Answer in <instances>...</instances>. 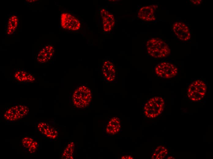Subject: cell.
Masks as SVG:
<instances>
[{
	"instance_id": "1",
	"label": "cell",
	"mask_w": 213,
	"mask_h": 159,
	"mask_svg": "<svg viewBox=\"0 0 213 159\" xmlns=\"http://www.w3.org/2000/svg\"><path fill=\"white\" fill-rule=\"evenodd\" d=\"M146 46L148 54L153 58H165L170 54V49L167 44L158 37L149 39L147 42Z\"/></svg>"
},
{
	"instance_id": "2",
	"label": "cell",
	"mask_w": 213,
	"mask_h": 159,
	"mask_svg": "<svg viewBox=\"0 0 213 159\" xmlns=\"http://www.w3.org/2000/svg\"><path fill=\"white\" fill-rule=\"evenodd\" d=\"M92 99V91L85 84L79 86L74 91L72 100L74 106L78 108H84L90 104Z\"/></svg>"
},
{
	"instance_id": "3",
	"label": "cell",
	"mask_w": 213,
	"mask_h": 159,
	"mask_svg": "<svg viewBox=\"0 0 213 159\" xmlns=\"http://www.w3.org/2000/svg\"><path fill=\"white\" fill-rule=\"evenodd\" d=\"M164 106L163 98L158 96L153 97L145 103L143 107L144 114L148 118H155L162 113Z\"/></svg>"
},
{
	"instance_id": "4",
	"label": "cell",
	"mask_w": 213,
	"mask_h": 159,
	"mask_svg": "<svg viewBox=\"0 0 213 159\" xmlns=\"http://www.w3.org/2000/svg\"><path fill=\"white\" fill-rule=\"evenodd\" d=\"M207 86L204 81L196 80L191 83L189 86L187 92L188 98L193 102L201 100L205 96Z\"/></svg>"
},
{
	"instance_id": "5",
	"label": "cell",
	"mask_w": 213,
	"mask_h": 159,
	"mask_svg": "<svg viewBox=\"0 0 213 159\" xmlns=\"http://www.w3.org/2000/svg\"><path fill=\"white\" fill-rule=\"evenodd\" d=\"M156 75L159 77L170 79L175 76L178 69L174 64L167 61H163L157 65L155 68Z\"/></svg>"
},
{
	"instance_id": "6",
	"label": "cell",
	"mask_w": 213,
	"mask_h": 159,
	"mask_svg": "<svg viewBox=\"0 0 213 159\" xmlns=\"http://www.w3.org/2000/svg\"><path fill=\"white\" fill-rule=\"evenodd\" d=\"M60 24L63 29L75 31L80 28L81 24L79 20L73 15L67 12H63L60 17Z\"/></svg>"
},
{
	"instance_id": "7",
	"label": "cell",
	"mask_w": 213,
	"mask_h": 159,
	"mask_svg": "<svg viewBox=\"0 0 213 159\" xmlns=\"http://www.w3.org/2000/svg\"><path fill=\"white\" fill-rule=\"evenodd\" d=\"M29 111L28 108L26 105H16L8 109L4 113V117L7 120L14 121L24 117Z\"/></svg>"
},
{
	"instance_id": "8",
	"label": "cell",
	"mask_w": 213,
	"mask_h": 159,
	"mask_svg": "<svg viewBox=\"0 0 213 159\" xmlns=\"http://www.w3.org/2000/svg\"><path fill=\"white\" fill-rule=\"evenodd\" d=\"M172 30L176 36L181 41H186L191 38L189 28L184 22L181 21L174 22L172 26Z\"/></svg>"
},
{
	"instance_id": "9",
	"label": "cell",
	"mask_w": 213,
	"mask_h": 159,
	"mask_svg": "<svg viewBox=\"0 0 213 159\" xmlns=\"http://www.w3.org/2000/svg\"><path fill=\"white\" fill-rule=\"evenodd\" d=\"M157 7L158 6L156 5H151L142 7L138 12V18L147 22L155 21L156 19L155 12Z\"/></svg>"
},
{
	"instance_id": "10",
	"label": "cell",
	"mask_w": 213,
	"mask_h": 159,
	"mask_svg": "<svg viewBox=\"0 0 213 159\" xmlns=\"http://www.w3.org/2000/svg\"><path fill=\"white\" fill-rule=\"evenodd\" d=\"M102 70L105 80L108 82H114L117 77V69L114 62L106 59L103 61Z\"/></svg>"
},
{
	"instance_id": "11",
	"label": "cell",
	"mask_w": 213,
	"mask_h": 159,
	"mask_svg": "<svg viewBox=\"0 0 213 159\" xmlns=\"http://www.w3.org/2000/svg\"><path fill=\"white\" fill-rule=\"evenodd\" d=\"M102 17L103 30L105 32L110 31L115 24L114 16L105 8L101 9L100 11Z\"/></svg>"
},
{
	"instance_id": "12",
	"label": "cell",
	"mask_w": 213,
	"mask_h": 159,
	"mask_svg": "<svg viewBox=\"0 0 213 159\" xmlns=\"http://www.w3.org/2000/svg\"><path fill=\"white\" fill-rule=\"evenodd\" d=\"M54 52V48L53 46L45 45L39 50L37 55L36 60L41 63H46L52 59Z\"/></svg>"
},
{
	"instance_id": "13",
	"label": "cell",
	"mask_w": 213,
	"mask_h": 159,
	"mask_svg": "<svg viewBox=\"0 0 213 159\" xmlns=\"http://www.w3.org/2000/svg\"><path fill=\"white\" fill-rule=\"evenodd\" d=\"M37 128L42 134L49 138L54 139L58 135L57 131L46 123H39L38 124Z\"/></svg>"
},
{
	"instance_id": "14",
	"label": "cell",
	"mask_w": 213,
	"mask_h": 159,
	"mask_svg": "<svg viewBox=\"0 0 213 159\" xmlns=\"http://www.w3.org/2000/svg\"><path fill=\"white\" fill-rule=\"evenodd\" d=\"M121 120L117 117L111 118L109 121L106 128L107 133L114 135L119 132L121 129Z\"/></svg>"
},
{
	"instance_id": "15",
	"label": "cell",
	"mask_w": 213,
	"mask_h": 159,
	"mask_svg": "<svg viewBox=\"0 0 213 159\" xmlns=\"http://www.w3.org/2000/svg\"><path fill=\"white\" fill-rule=\"evenodd\" d=\"M18 23V18L15 15H13L8 19L6 28L7 34L10 35L13 33L17 28Z\"/></svg>"
},
{
	"instance_id": "16",
	"label": "cell",
	"mask_w": 213,
	"mask_h": 159,
	"mask_svg": "<svg viewBox=\"0 0 213 159\" xmlns=\"http://www.w3.org/2000/svg\"><path fill=\"white\" fill-rule=\"evenodd\" d=\"M168 151L166 148L163 146H158L154 151L151 159H162L165 158L168 155Z\"/></svg>"
},
{
	"instance_id": "17",
	"label": "cell",
	"mask_w": 213,
	"mask_h": 159,
	"mask_svg": "<svg viewBox=\"0 0 213 159\" xmlns=\"http://www.w3.org/2000/svg\"><path fill=\"white\" fill-rule=\"evenodd\" d=\"M74 149V144L73 142L69 143L66 146L62 155V159H73Z\"/></svg>"
},
{
	"instance_id": "18",
	"label": "cell",
	"mask_w": 213,
	"mask_h": 159,
	"mask_svg": "<svg viewBox=\"0 0 213 159\" xmlns=\"http://www.w3.org/2000/svg\"><path fill=\"white\" fill-rule=\"evenodd\" d=\"M28 72L21 70H19L15 72L14 77L18 82L26 83L28 82Z\"/></svg>"
},
{
	"instance_id": "19",
	"label": "cell",
	"mask_w": 213,
	"mask_h": 159,
	"mask_svg": "<svg viewBox=\"0 0 213 159\" xmlns=\"http://www.w3.org/2000/svg\"><path fill=\"white\" fill-rule=\"evenodd\" d=\"M34 141V140L32 138L26 137L22 140V143L24 148L28 149Z\"/></svg>"
},
{
	"instance_id": "20",
	"label": "cell",
	"mask_w": 213,
	"mask_h": 159,
	"mask_svg": "<svg viewBox=\"0 0 213 159\" xmlns=\"http://www.w3.org/2000/svg\"><path fill=\"white\" fill-rule=\"evenodd\" d=\"M38 142L34 141L28 149V152L30 153H34L36 150L38 146Z\"/></svg>"
},
{
	"instance_id": "21",
	"label": "cell",
	"mask_w": 213,
	"mask_h": 159,
	"mask_svg": "<svg viewBox=\"0 0 213 159\" xmlns=\"http://www.w3.org/2000/svg\"><path fill=\"white\" fill-rule=\"evenodd\" d=\"M35 78L33 75L29 73H28V82L32 83L34 82Z\"/></svg>"
},
{
	"instance_id": "22",
	"label": "cell",
	"mask_w": 213,
	"mask_h": 159,
	"mask_svg": "<svg viewBox=\"0 0 213 159\" xmlns=\"http://www.w3.org/2000/svg\"><path fill=\"white\" fill-rule=\"evenodd\" d=\"M190 2L193 4L198 6L200 5L202 2V0H190Z\"/></svg>"
},
{
	"instance_id": "23",
	"label": "cell",
	"mask_w": 213,
	"mask_h": 159,
	"mask_svg": "<svg viewBox=\"0 0 213 159\" xmlns=\"http://www.w3.org/2000/svg\"><path fill=\"white\" fill-rule=\"evenodd\" d=\"M121 158L123 159H133V157L130 155H124L121 157Z\"/></svg>"
}]
</instances>
